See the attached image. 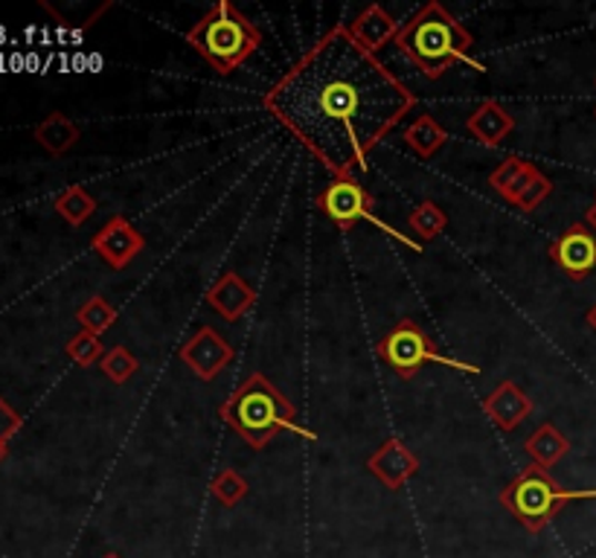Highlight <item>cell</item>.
<instances>
[{"label": "cell", "mask_w": 596, "mask_h": 558, "mask_svg": "<svg viewBox=\"0 0 596 558\" xmlns=\"http://www.w3.org/2000/svg\"><path fill=\"white\" fill-rule=\"evenodd\" d=\"M178 355H181V361H184L192 373L199 375L201 382H213V378H219V373H224L230 361H233V346H230L213 326H201V329L181 346Z\"/></svg>", "instance_id": "9"}, {"label": "cell", "mask_w": 596, "mask_h": 558, "mask_svg": "<svg viewBox=\"0 0 596 558\" xmlns=\"http://www.w3.org/2000/svg\"><path fill=\"white\" fill-rule=\"evenodd\" d=\"M210 491L222 506H239L248 495V480L239 475L236 468H224L210 483Z\"/></svg>", "instance_id": "23"}, {"label": "cell", "mask_w": 596, "mask_h": 558, "mask_svg": "<svg viewBox=\"0 0 596 558\" xmlns=\"http://www.w3.org/2000/svg\"><path fill=\"white\" fill-rule=\"evenodd\" d=\"M105 558H123V556H117V552H108V556Z\"/></svg>", "instance_id": "31"}, {"label": "cell", "mask_w": 596, "mask_h": 558, "mask_svg": "<svg viewBox=\"0 0 596 558\" xmlns=\"http://www.w3.org/2000/svg\"><path fill=\"white\" fill-rule=\"evenodd\" d=\"M335 177L364 169L370 154L413 111L416 93L346 27L323 35L262 100Z\"/></svg>", "instance_id": "1"}, {"label": "cell", "mask_w": 596, "mask_h": 558, "mask_svg": "<svg viewBox=\"0 0 596 558\" xmlns=\"http://www.w3.org/2000/svg\"><path fill=\"white\" fill-rule=\"evenodd\" d=\"M53 207L70 227H82L97 213V201H93V195L84 186H68L62 195H55Z\"/></svg>", "instance_id": "20"}, {"label": "cell", "mask_w": 596, "mask_h": 558, "mask_svg": "<svg viewBox=\"0 0 596 558\" xmlns=\"http://www.w3.org/2000/svg\"><path fill=\"white\" fill-rule=\"evenodd\" d=\"M594 84H596V79H594Z\"/></svg>", "instance_id": "32"}, {"label": "cell", "mask_w": 596, "mask_h": 558, "mask_svg": "<svg viewBox=\"0 0 596 558\" xmlns=\"http://www.w3.org/2000/svg\"><path fill=\"white\" fill-rule=\"evenodd\" d=\"M77 321L84 332H91V335L102 337L117 323V308L111 306L105 297L93 294V297H88L82 306H79Z\"/></svg>", "instance_id": "21"}, {"label": "cell", "mask_w": 596, "mask_h": 558, "mask_svg": "<svg viewBox=\"0 0 596 558\" xmlns=\"http://www.w3.org/2000/svg\"><path fill=\"white\" fill-rule=\"evenodd\" d=\"M186 44L204 59L215 73H233L251 59L262 44L260 27L242 16L230 0H219L190 32Z\"/></svg>", "instance_id": "4"}, {"label": "cell", "mask_w": 596, "mask_h": 558, "mask_svg": "<svg viewBox=\"0 0 596 558\" xmlns=\"http://www.w3.org/2000/svg\"><path fill=\"white\" fill-rule=\"evenodd\" d=\"M585 321H588V326H590V329L596 332V303H594V306L588 308V314H585Z\"/></svg>", "instance_id": "29"}, {"label": "cell", "mask_w": 596, "mask_h": 558, "mask_svg": "<svg viewBox=\"0 0 596 558\" xmlns=\"http://www.w3.org/2000/svg\"><path fill=\"white\" fill-rule=\"evenodd\" d=\"M346 30H350L352 39L358 41L364 50H370V53L375 55L384 44H391V41L396 39L402 27H398L396 18H393L382 3H370V7L361 9Z\"/></svg>", "instance_id": "14"}, {"label": "cell", "mask_w": 596, "mask_h": 558, "mask_svg": "<svg viewBox=\"0 0 596 558\" xmlns=\"http://www.w3.org/2000/svg\"><path fill=\"white\" fill-rule=\"evenodd\" d=\"M407 224H411L413 233L420 236V242H431V239H436L445 227H448V215H445V210L440 207V204H434L431 199H425L420 207L413 210L411 219H407Z\"/></svg>", "instance_id": "22"}, {"label": "cell", "mask_w": 596, "mask_h": 558, "mask_svg": "<svg viewBox=\"0 0 596 558\" xmlns=\"http://www.w3.org/2000/svg\"><path fill=\"white\" fill-rule=\"evenodd\" d=\"M524 452L533 457L535 466H542L544 471H550L553 466H556L558 459L565 457L567 452H570V439H567L562 430L556 428V425H550V422H544L542 428L535 430L533 436H529L527 443H524Z\"/></svg>", "instance_id": "18"}, {"label": "cell", "mask_w": 596, "mask_h": 558, "mask_svg": "<svg viewBox=\"0 0 596 558\" xmlns=\"http://www.w3.org/2000/svg\"><path fill=\"white\" fill-rule=\"evenodd\" d=\"M585 224H588V227L596 233V201H594V204H590L588 215H585Z\"/></svg>", "instance_id": "28"}, {"label": "cell", "mask_w": 596, "mask_h": 558, "mask_svg": "<svg viewBox=\"0 0 596 558\" xmlns=\"http://www.w3.org/2000/svg\"><path fill=\"white\" fill-rule=\"evenodd\" d=\"M91 245L93 251L100 253L108 268L123 271L143 253L145 239L125 215H111V219L102 224L100 233L93 236Z\"/></svg>", "instance_id": "8"}, {"label": "cell", "mask_w": 596, "mask_h": 558, "mask_svg": "<svg viewBox=\"0 0 596 558\" xmlns=\"http://www.w3.org/2000/svg\"><path fill=\"white\" fill-rule=\"evenodd\" d=\"M206 303L213 306V312L222 314L224 321L236 323L253 308V303H256V291H253L236 271H230V274L219 276L213 283V288L206 291Z\"/></svg>", "instance_id": "13"}, {"label": "cell", "mask_w": 596, "mask_h": 558, "mask_svg": "<svg viewBox=\"0 0 596 558\" xmlns=\"http://www.w3.org/2000/svg\"><path fill=\"white\" fill-rule=\"evenodd\" d=\"M550 260L570 280H585L596 271V233L588 224H570L550 245Z\"/></svg>", "instance_id": "10"}, {"label": "cell", "mask_w": 596, "mask_h": 558, "mask_svg": "<svg viewBox=\"0 0 596 558\" xmlns=\"http://www.w3.org/2000/svg\"><path fill=\"white\" fill-rule=\"evenodd\" d=\"M594 114H596V111H594Z\"/></svg>", "instance_id": "33"}, {"label": "cell", "mask_w": 596, "mask_h": 558, "mask_svg": "<svg viewBox=\"0 0 596 558\" xmlns=\"http://www.w3.org/2000/svg\"><path fill=\"white\" fill-rule=\"evenodd\" d=\"M402 138H405V143L411 145L413 152L428 161V158H434V154L448 143V131L440 125V120H436L434 114H422L407 125Z\"/></svg>", "instance_id": "19"}, {"label": "cell", "mask_w": 596, "mask_h": 558, "mask_svg": "<svg viewBox=\"0 0 596 558\" xmlns=\"http://www.w3.org/2000/svg\"><path fill=\"white\" fill-rule=\"evenodd\" d=\"M466 129L477 143L492 145V149H495V145H501L509 134H513L515 116L497 100H486L468 114Z\"/></svg>", "instance_id": "15"}, {"label": "cell", "mask_w": 596, "mask_h": 558, "mask_svg": "<svg viewBox=\"0 0 596 558\" xmlns=\"http://www.w3.org/2000/svg\"><path fill=\"white\" fill-rule=\"evenodd\" d=\"M367 471L382 480L384 489L398 491L413 475H416V471H420V457H416L402 439L393 436V439H387L378 452L370 454Z\"/></svg>", "instance_id": "11"}, {"label": "cell", "mask_w": 596, "mask_h": 558, "mask_svg": "<svg viewBox=\"0 0 596 558\" xmlns=\"http://www.w3.org/2000/svg\"><path fill=\"white\" fill-rule=\"evenodd\" d=\"M550 192H553V181L544 175V172H538V175H535V181L527 186V192L521 195V201L515 204V207L524 210V213H533V210H538L544 201L550 199Z\"/></svg>", "instance_id": "26"}, {"label": "cell", "mask_w": 596, "mask_h": 558, "mask_svg": "<svg viewBox=\"0 0 596 558\" xmlns=\"http://www.w3.org/2000/svg\"><path fill=\"white\" fill-rule=\"evenodd\" d=\"M7 459V443H0V463Z\"/></svg>", "instance_id": "30"}, {"label": "cell", "mask_w": 596, "mask_h": 558, "mask_svg": "<svg viewBox=\"0 0 596 558\" xmlns=\"http://www.w3.org/2000/svg\"><path fill=\"white\" fill-rule=\"evenodd\" d=\"M23 419L18 416V410L12 405H9L7 398L0 396V443H9L12 436L21 430Z\"/></svg>", "instance_id": "27"}, {"label": "cell", "mask_w": 596, "mask_h": 558, "mask_svg": "<svg viewBox=\"0 0 596 558\" xmlns=\"http://www.w3.org/2000/svg\"><path fill=\"white\" fill-rule=\"evenodd\" d=\"M570 500H596V489H562L542 466H527L501 489V506L529 532H542Z\"/></svg>", "instance_id": "5"}, {"label": "cell", "mask_w": 596, "mask_h": 558, "mask_svg": "<svg viewBox=\"0 0 596 558\" xmlns=\"http://www.w3.org/2000/svg\"><path fill=\"white\" fill-rule=\"evenodd\" d=\"M483 410L501 430H515L521 422L533 414V398L521 390L515 382H501L489 396L483 398Z\"/></svg>", "instance_id": "12"}, {"label": "cell", "mask_w": 596, "mask_h": 558, "mask_svg": "<svg viewBox=\"0 0 596 558\" xmlns=\"http://www.w3.org/2000/svg\"><path fill=\"white\" fill-rule=\"evenodd\" d=\"M375 352H378V358H382L398 378H413L425 364H440V367H452L457 369V373L468 375L481 373L477 364H468V361L445 355V352L425 335L420 323L411 321V317L398 321L396 326L378 341Z\"/></svg>", "instance_id": "6"}, {"label": "cell", "mask_w": 596, "mask_h": 558, "mask_svg": "<svg viewBox=\"0 0 596 558\" xmlns=\"http://www.w3.org/2000/svg\"><path fill=\"white\" fill-rule=\"evenodd\" d=\"M219 414H222V419L228 422L230 428L251 445L253 452L267 448V443L280 430L303 436L309 443L317 439L314 430L297 422V407L291 405L289 398L283 396V390H276L262 373L248 375L245 382L230 393L228 402L219 407Z\"/></svg>", "instance_id": "3"}, {"label": "cell", "mask_w": 596, "mask_h": 558, "mask_svg": "<svg viewBox=\"0 0 596 558\" xmlns=\"http://www.w3.org/2000/svg\"><path fill=\"white\" fill-rule=\"evenodd\" d=\"M538 172H542V169L535 166V163L524 161V158H506L489 175V186H495V192L504 201L518 204L521 195L527 192V186L533 184Z\"/></svg>", "instance_id": "16"}, {"label": "cell", "mask_w": 596, "mask_h": 558, "mask_svg": "<svg viewBox=\"0 0 596 558\" xmlns=\"http://www.w3.org/2000/svg\"><path fill=\"white\" fill-rule=\"evenodd\" d=\"M36 140H39V145L44 149V152L50 154H68L73 145L79 143V138H82V131H79V125L70 120V116H64L62 111H53V114H47L44 120H41L39 125H36Z\"/></svg>", "instance_id": "17"}, {"label": "cell", "mask_w": 596, "mask_h": 558, "mask_svg": "<svg viewBox=\"0 0 596 558\" xmlns=\"http://www.w3.org/2000/svg\"><path fill=\"white\" fill-rule=\"evenodd\" d=\"M393 44L398 47V53L422 70V77L428 79H440L454 64H468L472 70L483 73V64L472 59V32L436 0L425 3L398 30Z\"/></svg>", "instance_id": "2"}, {"label": "cell", "mask_w": 596, "mask_h": 558, "mask_svg": "<svg viewBox=\"0 0 596 558\" xmlns=\"http://www.w3.org/2000/svg\"><path fill=\"white\" fill-rule=\"evenodd\" d=\"M100 369L105 373L108 382L114 384H125L131 378V375L140 369V361L131 355L125 346H114V349L105 352V358L100 361Z\"/></svg>", "instance_id": "25"}, {"label": "cell", "mask_w": 596, "mask_h": 558, "mask_svg": "<svg viewBox=\"0 0 596 558\" xmlns=\"http://www.w3.org/2000/svg\"><path fill=\"white\" fill-rule=\"evenodd\" d=\"M64 352H68V358L73 361V364H79V367H93V364H100V361L105 358L102 337L91 335V332H84V329L79 332V335L70 337Z\"/></svg>", "instance_id": "24"}, {"label": "cell", "mask_w": 596, "mask_h": 558, "mask_svg": "<svg viewBox=\"0 0 596 558\" xmlns=\"http://www.w3.org/2000/svg\"><path fill=\"white\" fill-rule=\"evenodd\" d=\"M317 204H321V210L326 215H330L332 222L337 224L341 230H350L355 227L358 222H370L373 227H378L382 233H387V236L398 239L402 245L413 247V251L420 253L422 251V242H416V239L405 236V233H398L396 227H391L387 222H382L378 215L373 213V195H370L364 186L355 181V177H335L326 190H323V195L317 199Z\"/></svg>", "instance_id": "7"}]
</instances>
